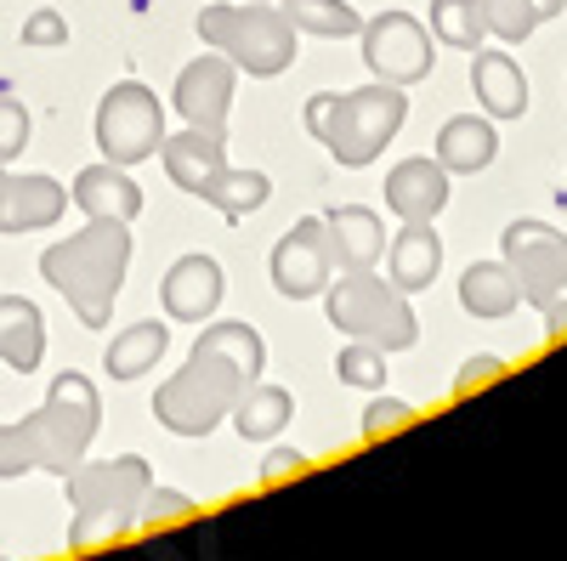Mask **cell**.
Masks as SVG:
<instances>
[{
	"mask_svg": "<svg viewBox=\"0 0 567 561\" xmlns=\"http://www.w3.org/2000/svg\"><path fill=\"white\" fill-rule=\"evenodd\" d=\"M267 363V346L250 323H210L194 341L182 374L154 392V414L159 426L176 437H205L216 432V419H227L239 408V397L256 386V374Z\"/></svg>",
	"mask_w": 567,
	"mask_h": 561,
	"instance_id": "obj_1",
	"label": "cell"
},
{
	"mask_svg": "<svg viewBox=\"0 0 567 561\" xmlns=\"http://www.w3.org/2000/svg\"><path fill=\"white\" fill-rule=\"evenodd\" d=\"M103 426V397L85 374L63 368L52 381V397H45L29 419L18 426H0V477H23V471H52L69 477L85 459L91 437Z\"/></svg>",
	"mask_w": 567,
	"mask_h": 561,
	"instance_id": "obj_2",
	"label": "cell"
},
{
	"mask_svg": "<svg viewBox=\"0 0 567 561\" xmlns=\"http://www.w3.org/2000/svg\"><path fill=\"white\" fill-rule=\"evenodd\" d=\"M131 267V232L125 221H85L74 239H58L40 256V272L74 312L85 330H109L120 284Z\"/></svg>",
	"mask_w": 567,
	"mask_h": 561,
	"instance_id": "obj_3",
	"label": "cell"
},
{
	"mask_svg": "<svg viewBox=\"0 0 567 561\" xmlns=\"http://www.w3.org/2000/svg\"><path fill=\"white\" fill-rule=\"evenodd\" d=\"M403 120H409V97L403 85H386V80L358 85V91H318L307 103V131L347 170L381 159V148L403 131Z\"/></svg>",
	"mask_w": 567,
	"mask_h": 561,
	"instance_id": "obj_4",
	"label": "cell"
},
{
	"mask_svg": "<svg viewBox=\"0 0 567 561\" xmlns=\"http://www.w3.org/2000/svg\"><path fill=\"white\" fill-rule=\"evenodd\" d=\"M63 482L74 499L69 550H91V544H109L136 528L142 499L154 488V471L142 454H120V459H80Z\"/></svg>",
	"mask_w": 567,
	"mask_h": 561,
	"instance_id": "obj_5",
	"label": "cell"
},
{
	"mask_svg": "<svg viewBox=\"0 0 567 561\" xmlns=\"http://www.w3.org/2000/svg\"><path fill=\"white\" fill-rule=\"evenodd\" d=\"M199 40L250 80H272L296 63V23L272 0H216L199 12Z\"/></svg>",
	"mask_w": 567,
	"mask_h": 561,
	"instance_id": "obj_6",
	"label": "cell"
},
{
	"mask_svg": "<svg viewBox=\"0 0 567 561\" xmlns=\"http://www.w3.org/2000/svg\"><path fill=\"white\" fill-rule=\"evenodd\" d=\"M329 323L352 341H369L381 352H409L420 341V323L414 307L398 284L369 272H341V284H329Z\"/></svg>",
	"mask_w": 567,
	"mask_h": 561,
	"instance_id": "obj_7",
	"label": "cell"
},
{
	"mask_svg": "<svg viewBox=\"0 0 567 561\" xmlns=\"http://www.w3.org/2000/svg\"><path fill=\"white\" fill-rule=\"evenodd\" d=\"M499 245H505V267L516 272L523 301L545 312L550 335H567V232L545 221H511Z\"/></svg>",
	"mask_w": 567,
	"mask_h": 561,
	"instance_id": "obj_8",
	"label": "cell"
},
{
	"mask_svg": "<svg viewBox=\"0 0 567 561\" xmlns=\"http://www.w3.org/2000/svg\"><path fill=\"white\" fill-rule=\"evenodd\" d=\"M165 143V108L142 80H120L109 97L97 103V148L109 165H142L154 159Z\"/></svg>",
	"mask_w": 567,
	"mask_h": 561,
	"instance_id": "obj_9",
	"label": "cell"
},
{
	"mask_svg": "<svg viewBox=\"0 0 567 561\" xmlns=\"http://www.w3.org/2000/svg\"><path fill=\"white\" fill-rule=\"evenodd\" d=\"M358 40H363L369 74L386 80V85H414V80L432 74V63H437L432 58V29H425L420 18H409V12H374L358 29Z\"/></svg>",
	"mask_w": 567,
	"mask_h": 561,
	"instance_id": "obj_10",
	"label": "cell"
},
{
	"mask_svg": "<svg viewBox=\"0 0 567 561\" xmlns=\"http://www.w3.org/2000/svg\"><path fill=\"white\" fill-rule=\"evenodd\" d=\"M329 272H336V256H329V227L323 216H301L272 250V284L290 301H312L329 290Z\"/></svg>",
	"mask_w": 567,
	"mask_h": 561,
	"instance_id": "obj_11",
	"label": "cell"
},
{
	"mask_svg": "<svg viewBox=\"0 0 567 561\" xmlns=\"http://www.w3.org/2000/svg\"><path fill=\"white\" fill-rule=\"evenodd\" d=\"M233 85H239V69H233L221 52L194 58L176 74V114L194 125V131H216L227 136V108H233Z\"/></svg>",
	"mask_w": 567,
	"mask_h": 561,
	"instance_id": "obj_12",
	"label": "cell"
},
{
	"mask_svg": "<svg viewBox=\"0 0 567 561\" xmlns=\"http://www.w3.org/2000/svg\"><path fill=\"white\" fill-rule=\"evenodd\" d=\"M221 267L210 256H182L165 284H159V301H165V318L171 323H205L216 307H221Z\"/></svg>",
	"mask_w": 567,
	"mask_h": 561,
	"instance_id": "obj_13",
	"label": "cell"
},
{
	"mask_svg": "<svg viewBox=\"0 0 567 561\" xmlns=\"http://www.w3.org/2000/svg\"><path fill=\"white\" fill-rule=\"evenodd\" d=\"M69 210V187L52 176H12L0 181V232H40Z\"/></svg>",
	"mask_w": 567,
	"mask_h": 561,
	"instance_id": "obj_14",
	"label": "cell"
},
{
	"mask_svg": "<svg viewBox=\"0 0 567 561\" xmlns=\"http://www.w3.org/2000/svg\"><path fill=\"white\" fill-rule=\"evenodd\" d=\"M159 159H165V176L182 187V194L199 199L205 187L227 170V143L216 131H194V125H187V131H176V136L159 143Z\"/></svg>",
	"mask_w": 567,
	"mask_h": 561,
	"instance_id": "obj_15",
	"label": "cell"
},
{
	"mask_svg": "<svg viewBox=\"0 0 567 561\" xmlns=\"http://www.w3.org/2000/svg\"><path fill=\"white\" fill-rule=\"evenodd\" d=\"M323 227H329V256H336L341 272H369L374 261L386 256V227H381V216L363 210V205L329 210Z\"/></svg>",
	"mask_w": 567,
	"mask_h": 561,
	"instance_id": "obj_16",
	"label": "cell"
},
{
	"mask_svg": "<svg viewBox=\"0 0 567 561\" xmlns=\"http://www.w3.org/2000/svg\"><path fill=\"white\" fill-rule=\"evenodd\" d=\"M69 199L91 216V221H131L142 210V187L125 176V165H85L69 187Z\"/></svg>",
	"mask_w": 567,
	"mask_h": 561,
	"instance_id": "obj_17",
	"label": "cell"
},
{
	"mask_svg": "<svg viewBox=\"0 0 567 561\" xmlns=\"http://www.w3.org/2000/svg\"><path fill=\"white\" fill-rule=\"evenodd\" d=\"M386 205L403 221H437L449 205V170L437 159H403L386 176Z\"/></svg>",
	"mask_w": 567,
	"mask_h": 561,
	"instance_id": "obj_18",
	"label": "cell"
},
{
	"mask_svg": "<svg viewBox=\"0 0 567 561\" xmlns=\"http://www.w3.org/2000/svg\"><path fill=\"white\" fill-rule=\"evenodd\" d=\"M471 91L488 108V120H523V108H528V80L511 52H483L477 45L471 52Z\"/></svg>",
	"mask_w": 567,
	"mask_h": 561,
	"instance_id": "obj_19",
	"label": "cell"
},
{
	"mask_svg": "<svg viewBox=\"0 0 567 561\" xmlns=\"http://www.w3.org/2000/svg\"><path fill=\"white\" fill-rule=\"evenodd\" d=\"M386 267H392V284H398L403 295L432 290V278H437V267H443L437 227H432V221H403V232H398L392 250H386Z\"/></svg>",
	"mask_w": 567,
	"mask_h": 561,
	"instance_id": "obj_20",
	"label": "cell"
},
{
	"mask_svg": "<svg viewBox=\"0 0 567 561\" xmlns=\"http://www.w3.org/2000/svg\"><path fill=\"white\" fill-rule=\"evenodd\" d=\"M494 154H499V136H494V125L477 120V114H454V120L437 131V165H443L449 176H477V170L494 165Z\"/></svg>",
	"mask_w": 567,
	"mask_h": 561,
	"instance_id": "obj_21",
	"label": "cell"
},
{
	"mask_svg": "<svg viewBox=\"0 0 567 561\" xmlns=\"http://www.w3.org/2000/svg\"><path fill=\"white\" fill-rule=\"evenodd\" d=\"M45 357V318L29 295H0V363L34 374Z\"/></svg>",
	"mask_w": 567,
	"mask_h": 561,
	"instance_id": "obj_22",
	"label": "cell"
},
{
	"mask_svg": "<svg viewBox=\"0 0 567 561\" xmlns=\"http://www.w3.org/2000/svg\"><path fill=\"white\" fill-rule=\"evenodd\" d=\"M516 301H523V290H516V272L505 261H477V267H465L460 278V307L471 318H505L516 312Z\"/></svg>",
	"mask_w": 567,
	"mask_h": 561,
	"instance_id": "obj_23",
	"label": "cell"
},
{
	"mask_svg": "<svg viewBox=\"0 0 567 561\" xmlns=\"http://www.w3.org/2000/svg\"><path fill=\"white\" fill-rule=\"evenodd\" d=\"M171 335H165V323H131V330H120L103 352V368L114 374V381H136V374H148L159 357H165Z\"/></svg>",
	"mask_w": 567,
	"mask_h": 561,
	"instance_id": "obj_24",
	"label": "cell"
},
{
	"mask_svg": "<svg viewBox=\"0 0 567 561\" xmlns=\"http://www.w3.org/2000/svg\"><path fill=\"white\" fill-rule=\"evenodd\" d=\"M290 414H296L290 392L256 381V386L239 397V408H233V426H239V437H245V443H272L284 426H290Z\"/></svg>",
	"mask_w": 567,
	"mask_h": 561,
	"instance_id": "obj_25",
	"label": "cell"
},
{
	"mask_svg": "<svg viewBox=\"0 0 567 561\" xmlns=\"http://www.w3.org/2000/svg\"><path fill=\"white\" fill-rule=\"evenodd\" d=\"M284 18L296 23V34H318V40H352L363 29V18L347 0H278Z\"/></svg>",
	"mask_w": 567,
	"mask_h": 561,
	"instance_id": "obj_26",
	"label": "cell"
},
{
	"mask_svg": "<svg viewBox=\"0 0 567 561\" xmlns=\"http://www.w3.org/2000/svg\"><path fill=\"white\" fill-rule=\"evenodd\" d=\"M267 194H272V181H267L261 170H233V165H227V170L205 187V194H199V199H205V205H216L227 221H245L250 210H261V205H267Z\"/></svg>",
	"mask_w": 567,
	"mask_h": 561,
	"instance_id": "obj_27",
	"label": "cell"
},
{
	"mask_svg": "<svg viewBox=\"0 0 567 561\" xmlns=\"http://www.w3.org/2000/svg\"><path fill=\"white\" fill-rule=\"evenodd\" d=\"M432 34L454 52H477L488 23H483V7L477 0H432Z\"/></svg>",
	"mask_w": 567,
	"mask_h": 561,
	"instance_id": "obj_28",
	"label": "cell"
},
{
	"mask_svg": "<svg viewBox=\"0 0 567 561\" xmlns=\"http://www.w3.org/2000/svg\"><path fill=\"white\" fill-rule=\"evenodd\" d=\"M477 7H483V23H488V34H499L505 45L528 40V34L539 29L534 0H477Z\"/></svg>",
	"mask_w": 567,
	"mask_h": 561,
	"instance_id": "obj_29",
	"label": "cell"
},
{
	"mask_svg": "<svg viewBox=\"0 0 567 561\" xmlns=\"http://www.w3.org/2000/svg\"><path fill=\"white\" fill-rule=\"evenodd\" d=\"M336 374H341V386H386V352L381 346H369V341H352V346H341V357H336Z\"/></svg>",
	"mask_w": 567,
	"mask_h": 561,
	"instance_id": "obj_30",
	"label": "cell"
},
{
	"mask_svg": "<svg viewBox=\"0 0 567 561\" xmlns=\"http://www.w3.org/2000/svg\"><path fill=\"white\" fill-rule=\"evenodd\" d=\"M414 419V408L409 403H398V397H374L369 408H363V437L374 443V437H392V432H403Z\"/></svg>",
	"mask_w": 567,
	"mask_h": 561,
	"instance_id": "obj_31",
	"label": "cell"
},
{
	"mask_svg": "<svg viewBox=\"0 0 567 561\" xmlns=\"http://www.w3.org/2000/svg\"><path fill=\"white\" fill-rule=\"evenodd\" d=\"M29 148V108L12 103V97H0V165L18 159Z\"/></svg>",
	"mask_w": 567,
	"mask_h": 561,
	"instance_id": "obj_32",
	"label": "cell"
},
{
	"mask_svg": "<svg viewBox=\"0 0 567 561\" xmlns=\"http://www.w3.org/2000/svg\"><path fill=\"white\" fill-rule=\"evenodd\" d=\"M187 510H194V499L187 494H171V488H148V499H142V517L136 522H148V528H171L182 522Z\"/></svg>",
	"mask_w": 567,
	"mask_h": 561,
	"instance_id": "obj_33",
	"label": "cell"
},
{
	"mask_svg": "<svg viewBox=\"0 0 567 561\" xmlns=\"http://www.w3.org/2000/svg\"><path fill=\"white\" fill-rule=\"evenodd\" d=\"M69 40V18L52 12V7H40L29 23H23V45H63Z\"/></svg>",
	"mask_w": 567,
	"mask_h": 561,
	"instance_id": "obj_34",
	"label": "cell"
},
{
	"mask_svg": "<svg viewBox=\"0 0 567 561\" xmlns=\"http://www.w3.org/2000/svg\"><path fill=\"white\" fill-rule=\"evenodd\" d=\"M505 374V357H471V363H460V381H454V397H471L477 386H494Z\"/></svg>",
	"mask_w": 567,
	"mask_h": 561,
	"instance_id": "obj_35",
	"label": "cell"
},
{
	"mask_svg": "<svg viewBox=\"0 0 567 561\" xmlns=\"http://www.w3.org/2000/svg\"><path fill=\"white\" fill-rule=\"evenodd\" d=\"M296 471H307V454H296V448H272V454H267V471H261V482L296 477Z\"/></svg>",
	"mask_w": 567,
	"mask_h": 561,
	"instance_id": "obj_36",
	"label": "cell"
},
{
	"mask_svg": "<svg viewBox=\"0 0 567 561\" xmlns=\"http://www.w3.org/2000/svg\"><path fill=\"white\" fill-rule=\"evenodd\" d=\"M534 12H539V23H545V18H556V12H567V0H534Z\"/></svg>",
	"mask_w": 567,
	"mask_h": 561,
	"instance_id": "obj_37",
	"label": "cell"
},
{
	"mask_svg": "<svg viewBox=\"0 0 567 561\" xmlns=\"http://www.w3.org/2000/svg\"><path fill=\"white\" fill-rule=\"evenodd\" d=\"M0 561H7V555H0Z\"/></svg>",
	"mask_w": 567,
	"mask_h": 561,
	"instance_id": "obj_38",
	"label": "cell"
}]
</instances>
